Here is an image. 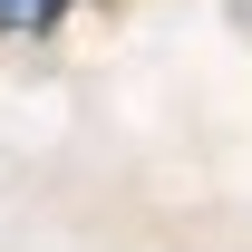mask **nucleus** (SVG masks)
<instances>
[{
	"instance_id": "f257e3e1",
	"label": "nucleus",
	"mask_w": 252,
	"mask_h": 252,
	"mask_svg": "<svg viewBox=\"0 0 252 252\" xmlns=\"http://www.w3.org/2000/svg\"><path fill=\"white\" fill-rule=\"evenodd\" d=\"M68 0H0V30H49Z\"/></svg>"
}]
</instances>
